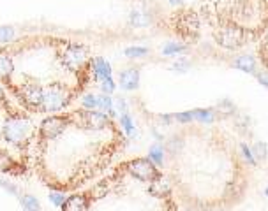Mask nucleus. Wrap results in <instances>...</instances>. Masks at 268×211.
Instances as JSON below:
<instances>
[{"label":"nucleus","instance_id":"1","mask_svg":"<svg viewBox=\"0 0 268 211\" xmlns=\"http://www.w3.org/2000/svg\"><path fill=\"white\" fill-rule=\"evenodd\" d=\"M231 113L182 123L164 143L166 176L185 211H229L245 200L256 162Z\"/></svg>","mask_w":268,"mask_h":211},{"label":"nucleus","instance_id":"2","mask_svg":"<svg viewBox=\"0 0 268 211\" xmlns=\"http://www.w3.org/2000/svg\"><path fill=\"white\" fill-rule=\"evenodd\" d=\"M94 81V57L83 43L27 37L0 48V83L30 113L57 115Z\"/></svg>","mask_w":268,"mask_h":211},{"label":"nucleus","instance_id":"3","mask_svg":"<svg viewBox=\"0 0 268 211\" xmlns=\"http://www.w3.org/2000/svg\"><path fill=\"white\" fill-rule=\"evenodd\" d=\"M125 146L113 116L97 109L50 115L36 137V171L55 192H76L111 165Z\"/></svg>","mask_w":268,"mask_h":211},{"label":"nucleus","instance_id":"4","mask_svg":"<svg viewBox=\"0 0 268 211\" xmlns=\"http://www.w3.org/2000/svg\"><path fill=\"white\" fill-rule=\"evenodd\" d=\"M62 211H180L166 172L152 158L115 165L88 188L73 192Z\"/></svg>","mask_w":268,"mask_h":211},{"label":"nucleus","instance_id":"5","mask_svg":"<svg viewBox=\"0 0 268 211\" xmlns=\"http://www.w3.org/2000/svg\"><path fill=\"white\" fill-rule=\"evenodd\" d=\"M191 11L215 46L242 50L268 30V0H196Z\"/></svg>","mask_w":268,"mask_h":211},{"label":"nucleus","instance_id":"6","mask_svg":"<svg viewBox=\"0 0 268 211\" xmlns=\"http://www.w3.org/2000/svg\"><path fill=\"white\" fill-rule=\"evenodd\" d=\"M36 137L37 127L34 120L8 99L0 83V172L27 174L30 148Z\"/></svg>","mask_w":268,"mask_h":211},{"label":"nucleus","instance_id":"7","mask_svg":"<svg viewBox=\"0 0 268 211\" xmlns=\"http://www.w3.org/2000/svg\"><path fill=\"white\" fill-rule=\"evenodd\" d=\"M120 86L123 90H134L140 83V72L138 69H125L120 72Z\"/></svg>","mask_w":268,"mask_h":211},{"label":"nucleus","instance_id":"8","mask_svg":"<svg viewBox=\"0 0 268 211\" xmlns=\"http://www.w3.org/2000/svg\"><path fill=\"white\" fill-rule=\"evenodd\" d=\"M256 55H257V62L263 65L264 71H268V30L256 43Z\"/></svg>","mask_w":268,"mask_h":211},{"label":"nucleus","instance_id":"9","mask_svg":"<svg viewBox=\"0 0 268 211\" xmlns=\"http://www.w3.org/2000/svg\"><path fill=\"white\" fill-rule=\"evenodd\" d=\"M233 65L238 67V69H242V71H245V72H254V69H256V58L249 57V55H243V57L236 58Z\"/></svg>","mask_w":268,"mask_h":211},{"label":"nucleus","instance_id":"10","mask_svg":"<svg viewBox=\"0 0 268 211\" xmlns=\"http://www.w3.org/2000/svg\"><path fill=\"white\" fill-rule=\"evenodd\" d=\"M94 72H95V78L102 79V78H109L111 69H109V65L102 58H94Z\"/></svg>","mask_w":268,"mask_h":211},{"label":"nucleus","instance_id":"11","mask_svg":"<svg viewBox=\"0 0 268 211\" xmlns=\"http://www.w3.org/2000/svg\"><path fill=\"white\" fill-rule=\"evenodd\" d=\"M130 23H132L134 27H145L150 23V18H149V15H145V13L132 11L130 13Z\"/></svg>","mask_w":268,"mask_h":211},{"label":"nucleus","instance_id":"12","mask_svg":"<svg viewBox=\"0 0 268 211\" xmlns=\"http://www.w3.org/2000/svg\"><path fill=\"white\" fill-rule=\"evenodd\" d=\"M97 108L101 109L102 113H106V115L113 116V106H111V99H109L108 95H101L97 97Z\"/></svg>","mask_w":268,"mask_h":211},{"label":"nucleus","instance_id":"13","mask_svg":"<svg viewBox=\"0 0 268 211\" xmlns=\"http://www.w3.org/2000/svg\"><path fill=\"white\" fill-rule=\"evenodd\" d=\"M15 39V29L13 27H0V43L9 44Z\"/></svg>","mask_w":268,"mask_h":211},{"label":"nucleus","instance_id":"14","mask_svg":"<svg viewBox=\"0 0 268 211\" xmlns=\"http://www.w3.org/2000/svg\"><path fill=\"white\" fill-rule=\"evenodd\" d=\"M22 202H23V206L27 207V211H39L41 209L39 200H37L36 197H32V195H23Z\"/></svg>","mask_w":268,"mask_h":211},{"label":"nucleus","instance_id":"15","mask_svg":"<svg viewBox=\"0 0 268 211\" xmlns=\"http://www.w3.org/2000/svg\"><path fill=\"white\" fill-rule=\"evenodd\" d=\"M147 53H149L147 48H127L125 50V55L129 58H142V57H145Z\"/></svg>","mask_w":268,"mask_h":211},{"label":"nucleus","instance_id":"16","mask_svg":"<svg viewBox=\"0 0 268 211\" xmlns=\"http://www.w3.org/2000/svg\"><path fill=\"white\" fill-rule=\"evenodd\" d=\"M83 108H87V109H95V108H97V97L85 95L83 97Z\"/></svg>","mask_w":268,"mask_h":211},{"label":"nucleus","instance_id":"17","mask_svg":"<svg viewBox=\"0 0 268 211\" xmlns=\"http://www.w3.org/2000/svg\"><path fill=\"white\" fill-rule=\"evenodd\" d=\"M101 83H102L101 86H102V92H104V93H111L113 90H115V85H113L111 78H102Z\"/></svg>","mask_w":268,"mask_h":211},{"label":"nucleus","instance_id":"18","mask_svg":"<svg viewBox=\"0 0 268 211\" xmlns=\"http://www.w3.org/2000/svg\"><path fill=\"white\" fill-rule=\"evenodd\" d=\"M122 125H123V129L127 130V132H132V123H130V120H129V116H122Z\"/></svg>","mask_w":268,"mask_h":211},{"label":"nucleus","instance_id":"19","mask_svg":"<svg viewBox=\"0 0 268 211\" xmlns=\"http://www.w3.org/2000/svg\"><path fill=\"white\" fill-rule=\"evenodd\" d=\"M184 50V46H175V44H170V46L166 48V50H164V53H177V51H182Z\"/></svg>","mask_w":268,"mask_h":211},{"label":"nucleus","instance_id":"20","mask_svg":"<svg viewBox=\"0 0 268 211\" xmlns=\"http://www.w3.org/2000/svg\"><path fill=\"white\" fill-rule=\"evenodd\" d=\"M257 79H259V81L263 83V85L268 86V71H264V69H263V71H261L259 74H257Z\"/></svg>","mask_w":268,"mask_h":211},{"label":"nucleus","instance_id":"21","mask_svg":"<svg viewBox=\"0 0 268 211\" xmlns=\"http://www.w3.org/2000/svg\"><path fill=\"white\" fill-rule=\"evenodd\" d=\"M266 193H268V190H266Z\"/></svg>","mask_w":268,"mask_h":211}]
</instances>
